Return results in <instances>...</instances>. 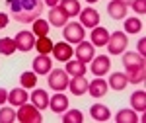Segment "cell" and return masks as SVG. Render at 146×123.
<instances>
[{
    "instance_id": "6da1fadb",
    "label": "cell",
    "mask_w": 146,
    "mask_h": 123,
    "mask_svg": "<svg viewBox=\"0 0 146 123\" xmlns=\"http://www.w3.org/2000/svg\"><path fill=\"white\" fill-rule=\"evenodd\" d=\"M10 16L20 23H31L35 22L41 12H43V2L41 0H6Z\"/></svg>"
},
{
    "instance_id": "7a4b0ae2",
    "label": "cell",
    "mask_w": 146,
    "mask_h": 123,
    "mask_svg": "<svg viewBox=\"0 0 146 123\" xmlns=\"http://www.w3.org/2000/svg\"><path fill=\"white\" fill-rule=\"evenodd\" d=\"M16 119L22 123H41L43 121V115H41V110H37L33 104H22L20 110L16 112Z\"/></svg>"
},
{
    "instance_id": "3957f363",
    "label": "cell",
    "mask_w": 146,
    "mask_h": 123,
    "mask_svg": "<svg viewBox=\"0 0 146 123\" xmlns=\"http://www.w3.org/2000/svg\"><path fill=\"white\" fill-rule=\"evenodd\" d=\"M68 72L62 68H51L49 72V86L55 92H64V88H68Z\"/></svg>"
},
{
    "instance_id": "277c9868",
    "label": "cell",
    "mask_w": 146,
    "mask_h": 123,
    "mask_svg": "<svg viewBox=\"0 0 146 123\" xmlns=\"http://www.w3.org/2000/svg\"><path fill=\"white\" fill-rule=\"evenodd\" d=\"M86 37V31H84V25L78 22H70L64 25V39L66 43H80L84 41Z\"/></svg>"
},
{
    "instance_id": "5b68a950",
    "label": "cell",
    "mask_w": 146,
    "mask_h": 123,
    "mask_svg": "<svg viewBox=\"0 0 146 123\" xmlns=\"http://www.w3.org/2000/svg\"><path fill=\"white\" fill-rule=\"evenodd\" d=\"M129 45V39L123 31H115V33L109 35V41H107V47H109V53L111 55H121Z\"/></svg>"
},
{
    "instance_id": "8992f818",
    "label": "cell",
    "mask_w": 146,
    "mask_h": 123,
    "mask_svg": "<svg viewBox=\"0 0 146 123\" xmlns=\"http://www.w3.org/2000/svg\"><path fill=\"white\" fill-rule=\"evenodd\" d=\"M16 49H20V51H31L35 47V33L31 31H20V33L16 35Z\"/></svg>"
},
{
    "instance_id": "52a82bcc",
    "label": "cell",
    "mask_w": 146,
    "mask_h": 123,
    "mask_svg": "<svg viewBox=\"0 0 146 123\" xmlns=\"http://www.w3.org/2000/svg\"><path fill=\"white\" fill-rule=\"evenodd\" d=\"M92 63V72L96 76H103L105 72H109V67H111V61L107 55H98L90 61Z\"/></svg>"
},
{
    "instance_id": "ba28073f",
    "label": "cell",
    "mask_w": 146,
    "mask_h": 123,
    "mask_svg": "<svg viewBox=\"0 0 146 123\" xmlns=\"http://www.w3.org/2000/svg\"><path fill=\"white\" fill-rule=\"evenodd\" d=\"M80 23L84 25V27H98V23H100V14L98 10H94V8H86V10H80Z\"/></svg>"
},
{
    "instance_id": "9c48e42d",
    "label": "cell",
    "mask_w": 146,
    "mask_h": 123,
    "mask_svg": "<svg viewBox=\"0 0 146 123\" xmlns=\"http://www.w3.org/2000/svg\"><path fill=\"white\" fill-rule=\"evenodd\" d=\"M49 108H51V112H55V113L66 112L68 110V98L62 92H56L53 98H49Z\"/></svg>"
},
{
    "instance_id": "30bf717a",
    "label": "cell",
    "mask_w": 146,
    "mask_h": 123,
    "mask_svg": "<svg viewBox=\"0 0 146 123\" xmlns=\"http://www.w3.org/2000/svg\"><path fill=\"white\" fill-rule=\"evenodd\" d=\"M51 53L55 55L56 61H60V63L64 61V63H66V61H70V57L74 55V49L68 43H62V41H60V43L53 45V51H51Z\"/></svg>"
},
{
    "instance_id": "8fae6325",
    "label": "cell",
    "mask_w": 146,
    "mask_h": 123,
    "mask_svg": "<svg viewBox=\"0 0 146 123\" xmlns=\"http://www.w3.org/2000/svg\"><path fill=\"white\" fill-rule=\"evenodd\" d=\"M53 68V61L49 59V55H37L33 59V72L35 74H47Z\"/></svg>"
},
{
    "instance_id": "7c38bea8",
    "label": "cell",
    "mask_w": 146,
    "mask_h": 123,
    "mask_svg": "<svg viewBox=\"0 0 146 123\" xmlns=\"http://www.w3.org/2000/svg\"><path fill=\"white\" fill-rule=\"evenodd\" d=\"M94 45L88 43V41H80L78 43V49H74V53H76V59L82 61V63H90L92 59H94Z\"/></svg>"
},
{
    "instance_id": "4fadbf2b",
    "label": "cell",
    "mask_w": 146,
    "mask_h": 123,
    "mask_svg": "<svg viewBox=\"0 0 146 123\" xmlns=\"http://www.w3.org/2000/svg\"><path fill=\"white\" fill-rule=\"evenodd\" d=\"M107 82L101 78V76H98L96 80H92L90 84H88V92H90L94 98H103L105 94H107Z\"/></svg>"
},
{
    "instance_id": "5bb4252c",
    "label": "cell",
    "mask_w": 146,
    "mask_h": 123,
    "mask_svg": "<svg viewBox=\"0 0 146 123\" xmlns=\"http://www.w3.org/2000/svg\"><path fill=\"white\" fill-rule=\"evenodd\" d=\"M49 23L55 25V27H62V25H66V23H68V16L60 10V6L51 8V12H49Z\"/></svg>"
},
{
    "instance_id": "9a60e30c",
    "label": "cell",
    "mask_w": 146,
    "mask_h": 123,
    "mask_svg": "<svg viewBox=\"0 0 146 123\" xmlns=\"http://www.w3.org/2000/svg\"><path fill=\"white\" fill-rule=\"evenodd\" d=\"M88 80L84 78V76H74V78L68 82V88H70V92L74 94V96H84L86 92H88Z\"/></svg>"
},
{
    "instance_id": "2e32d148",
    "label": "cell",
    "mask_w": 146,
    "mask_h": 123,
    "mask_svg": "<svg viewBox=\"0 0 146 123\" xmlns=\"http://www.w3.org/2000/svg\"><path fill=\"white\" fill-rule=\"evenodd\" d=\"M107 12L113 20H125L127 18V6H125L121 0H111L109 6H107Z\"/></svg>"
},
{
    "instance_id": "e0dca14e",
    "label": "cell",
    "mask_w": 146,
    "mask_h": 123,
    "mask_svg": "<svg viewBox=\"0 0 146 123\" xmlns=\"http://www.w3.org/2000/svg\"><path fill=\"white\" fill-rule=\"evenodd\" d=\"M90 115H92V119H96V121H107L111 117V112L103 104H94L90 108Z\"/></svg>"
},
{
    "instance_id": "ac0fdd59",
    "label": "cell",
    "mask_w": 146,
    "mask_h": 123,
    "mask_svg": "<svg viewBox=\"0 0 146 123\" xmlns=\"http://www.w3.org/2000/svg\"><path fill=\"white\" fill-rule=\"evenodd\" d=\"M109 41V31L103 27H94L92 29V45L96 47H105Z\"/></svg>"
},
{
    "instance_id": "d6986e66",
    "label": "cell",
    "mask_w": 146,
    "mask_h": 123,
    "mask_svg": "<svg viewBox=\"0 0 146 123\" xmlns=\"http://www.w3.org/2000/svg\"><path fill=\"white\" fill-rule=\"evenodd\" d=\"M31 104H33L37 110H47L49 106V96H47V90H33L31 92Z\"/></svg>"
},
{
    "instance_id": "ffe728a7",
    "label": "cell",
    "mask_w": 146,
    "mask_h": 123,
    "mask_svg": "<svg viewBox=\"0 0 146 123\" xmlns=\"http://www.w3.org/2000/svg\"><path fill=\"white\" fill-rule=\"evenodd\" d=\"M125 76H127V80H129V82H133V84H140V82H144L146 67H133V68H127Z\"/></svg>"
},
{
    "instance_id": "44dd1931",
    "label": "cell",
    "mask_w": 146,
    "mask_h": 123,
    "mask_svg": "<svg viewBox=\"0 0 146 123\" xmlns=\"http://www.w3.org/2000/svg\"><path fill=\"white\" fill-rule=\"evenodd\" d=\"M27 92H25V88H14L12 92H8V102H10L12 106H22V104H25L27 102Z\"/></svg>"
},
{
    "instance_id": "7402d4cb",
    "label": "cell",
    "mask_w": 146,
    "mask_h": 123,
    "mask_svg": "<svg viewBox=\"0 0 146 123\" xmlns=\"http://www.w3.org/2000/svg\"><path fill=\"white\" fill-rule=\"evenodd\" d=\"M123 65L127 68H133V67H146V61L142 55L138 53H125L123 55Z\"/></svg>"
},
{
    "instance_id": "603a6c76",
    "label": "cell",
    "mask_w": 146,
    "mask_h": 123,
    "mask_svg": "<svg viewBox=\"0 0 146 123\" xmlns=\"http://www.w3.org/2000/svg\"><path fill=\"white\" fill-rule=\"evenodd\" d=\"M58 6H60V10L64 12L68 18H74V16L80 14V2L78 0H62V2H58Z\"/></svg>"
},
{
    "instance_id": "cb8c5ba5",
    "label": "cell",
    "mask_w": 146,
    "mask_h": 123,
    "mask_svg": "<svg viewBox=\"0 0 146 123\" xmlns=\"http://www.w3.org/2000/svg\"><path fill=\"white\" fill-rule=\"evenodd\" d=\"M127 84H129V80L125 76V72H113L111 76H109V84L107 86H111L113 90H125L127 88Z\"/></svg>"
},
{
    "instance_id": "d4e9b609",
    "label": "cell",
    "mask_w": 146,
    "mask_h": 123,
    "mask_svg": "<svg viewBox=\"0 0 146 123\" xmlns=\"http://www.w3.org/2000/svg\"><path fill=\"white\" fill-rule=\"evenodd\" d=\"M66 72L72 76H84L86 74V63L82 61H66Z\"/></svg>"
},
{
    "instance_id": "484cf974",
    "label": "cell",
    "mask_w": 146,
    "mask_h": 123,
    "mask_svg": "<svg viewBox=\"0 0 146 123\" xmlns=\"http://www.w3.org/2000/svg\"><path fill=\"white\" fill-rule=\"evenodd\" d=\"M131 104L135 108V112H146V92L144 90H138L131 96Z\"/></svg>"
},
{
    "instance_id": "4316f807",
    "label": "cell",
    "mask_w": 146,
    "mask_h": 123,
    "mask_svg": "<svg viewBox=\"0 0 146 123\" xmlns=\"http://www.w3.org/2000/svg\"><path fill=\"white\" fill-rule=\"evenodd\" d=\"M35 49L39 51V55H49L53 51V41L47 35L45 37H39V39H35Z\"/></svg>"
},
{
    "instance_id": "83f0119b",
    "label": "cell",
    "mask_w": 146,
    "mask_h": 123,
    "mask_svg": "<svg viewBox=\"0 0 146 123\" xmlns=\"http://www.w3.org/2000/svg\"><path fill=\"white\" fill-rule=\"evenodd\" d=\"M115 121L117 123H136L138 121V115L131 110H121V112L115 115Z\"/></svg>"
},
{
    "instance_id": "f1b7e54d",
    "label": "cell",
    "mask_w": 146,
    "mask_h": 123,
    "mask_svg": "<svg viewBox=\"0 0 146 123\" xmlns=\"http://www.w3.org/2000/svg\"><path fill=\"white\" fill-rule=\"evenodd\" d=\"M49 25H51V23L47 22V20L37 18V20L33 22V33L37 35V37H45V35L49 33Z\"/></svg>"
},
{
    "instance_id": "f546056e",
    "label": "cell",
    "mask_w": 146,
    "mask_h": 123,
    "mask_svg": "<svg viewBox=\"0 0 146 123\" xmlns=\"http://www.w3.org/2000/svg\"><path fill=\"white\" fill-rule=\"evenodd\" d=\"M142 29V22L138 18H127L125 20V31L127 33H140Z\"/></svg>"
},
{
    "instance_id": "4dcf8cb0",
    "label": "cell",
    "mask_w": 146,
    "mask_h": 123,
    "mask_svg": "<svg viewBox=\"0 0 146 123\" xmlns=\"http://www.w3.org/2000/svg\"><path fill=\"white\" fill-rule=\"evenodd\" d=\"M16 51V41L12 37H2L0 39V53L2 55H12Z\"/></svg>"
},
{
    "instance_id": "1f68e13d",
    "label": "cell",
    "mask_w": 146,
    "mask_h": 123,
    "mask_svg": "<svg viewBox=\"0 0 146 123\" xmlns=\"http://www.w3.org/2000/svg\"><path fill=\"white\" fill-rule=\"evenodd\" d=\"M62 121L64 123H82L84 121V115L78 110H66V113L62 115Z\"/></svg>"
},
{
    "instance_id": "d6a6232c",
    "label": "cell",
    "mask_w": 146,
    "mask_h": 123,
    "mask_svg": "<svg viewBox=\"0 0 146 123\" xmlns=\"http://www.w3.org/2000/svg\"><path fill=\"white\" fill-rule=\"evenodd\" d=\"M20 82H22V88H33L37 84V74L31 72V70H27V72H23L20 76Z\"/></svg>"
},
{
    "instance_id": "836d02e7",
    "label": "cell",
    "mask_w": 146,
    "mask_h": 123,
    "mask_svg": "<svg viewBox=\"0 0 146 123\" xmlns=\"http://www.w3.org/2000/svg\"><path fill=\"white\" fill-rule=\"evenodd\" d=\"M16 119V112L12 108H0V123H12Z\"/></svg>"
},
{
    "instance_id": "e575fe53",
    "label": "cell",
    "mask_w": 146,
    "mask_h": 123,
    "mask_svg": "<svg viewBox=\"0 0 146 123\" xmlns=\"http://www.w3.org/2000/svg\"><path fill=\"white\" fill-rule=\"evenodd\" d=\"M131 6L135 8L136 14H146V0H133Z\"/></svg>"
},
{
    "instance_id": "d590c367",
    "label": "cell",
    "mask_w": 146,
    "mask_h": 123,
    "mask_svg": "<svg viewBox=\"0 0 146 123\" xmlns=\"http://www.w3.org/2000/svg\"><path fill=\"white\" fill-rule=\"evenodd\" d=\"M144 53H146V39L142 37V39L138 41V55H142V57H144Z\"/></svg>"
},
{
    "instance_id": "8d00e7d4",
    "label": "cell",
    "mask_w": 146,
    "mask_h": 123,
    "mask_svg": "<svg viewBox=\"0 0 146 123\" xmlns=\"http://www.w3.org/2000/svg\"><path fill=\"white\" fill-rule=\"evenodd\" d=\"M6 25H8V16H6L4 12H0V29L6 27Z\"/></svg>"
},
{
    "instance_id": "74e56055",
    "label": "cell",
    "mask_w": 146,
    "mask_h": 123,
    "mask_svg": "<svg viewBox=\"0 0 146 123\" xmlns=\"http://www.w3.org/2000/svg\"><path fill=\"white\" fill-rule=\"evenodd\" d=\"M6 100H8V92L4 88H0V104H4Z\"/></svg>"
},
{
    "instance_id": "f35d334b",
    "label": "cell",
    "mask_w": 146,
    "mask_h": 123,
    "mask_svg": "<svg viewBox=\"0 0 146 123\" xmlns=\"http://www.w3.org/2000/svg\"><path fill=\"white\" fill-rule=\"evenodd\" d=\"M45 2H47V6L55 8V6H58V2H60V0H45Z\"/></svg>"
},
{
    "instance_id": "ab89813d",
    "label": "cell",
    "mask_w": 146,
    "mask_h": 123,
    "mask_svg": "<svg viewBox=\"0 0 146 123\" xmlns=\"http://www.w3.org/2000/svg\"><path fill=\"white\" fill-rule=\"evenodd\" d=\"M121 2H123L125 6H129V4H131V2H133V0H121Z\"/></svg>"
},
{
    "instance_id": "60d3db41",
    "label": "cell",
    "mask_w": 146,
    "mask_h": 123,
    "mask_svg": "<svg viewBox=\"0 0 146 123\" xmlns=\"http://www.w3.org/2000/svg\"><path fill=\"white\" fill-rule=\"evenodd\" d=\"M86 2H90V4H94V2H98V0H86Z\"/></svg>"
}]
</instances>
